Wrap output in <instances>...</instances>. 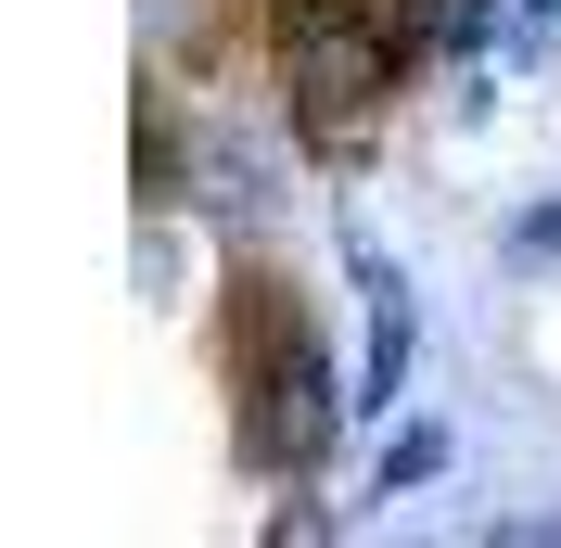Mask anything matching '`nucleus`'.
<instances>
[{"label": "nucleus", "mask_w": 561, "mask_h": 548, "mask_svg": "<svg viewBox=\"0 0 561 548\" xmlns=\"http://www.w3.org/2000/svg\"><path fill=\"white\" fill-rule=\"evenodd\" d=\"M409 13H370V0H268V90L294 153L319 167H357L370 140L396 128V77H409Z\"/></svg>", "instance_id": "1"}, {"label": "nucleus", "mask_w": 561, "mask_h": 548, "mask_svg": "<svg viewBox=\"0 0 561 548\" xmlns=\"http://www.w3.org/2000/svg\"><path fill=\"white\" fill-rule=\"evenodd\" d=\"M230 421H243V472H268V484H307L319 459L345 446V421H357V370H332V344L280 307L268 281H255V307H243Z\"/></svg>", "instance_id": "2"}, {"label": "nucleus", "mask_w": 561, "mask_h": 548, "mask_svg": "<svg viewBox=\"0 0 561 548\" xmlns=\"http://www.w3.org/2000/svg\"><path fill=\"white\" fill-rule=\"evenodd\" d=\"M447 421H396L383 434V459H370V498H421V484H447Z\"/></svg>", "instance_id": "3"}, {"label": "nucleus", "mask_w": 561, "mask_h": 548, "mask_svg": "<svg viewBox=\"0 0 561 548\" xmlns=\"http://www.w3.org/2000/svg\"><path fill=\"white\" fill-rule=\"evenodd\" d=\"M497 255H511V269H549V255H561V192L511 217V230H497Z\"/></svg>", "instance_id": "4"}, {"label": "nucleus", "mask_w": 561, "mask_h": 548, "mask_svg": "<svg viewBox=\"0 0 561 548\" xmlns=\"http://www.w3.org/2000/svg\"><path fill=\"white\" fill-rule=\"evenodd\" d=\"M511 13H524V26H536V38H549V26H561V0H511Z\"/></svg>", "instance_id": "5"}]
</instances>
